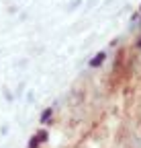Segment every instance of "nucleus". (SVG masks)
I'll list each match as a JSON object with an SVG mask.
<instances>
[{
    "label": "nucleus",
    "mask_w": 141,
    "mask_h": 148,
    "mask_svg": "<svg viewBox=\"0 0 141 148\" xmlns=\"http://www.w3.org/2000/svg\"><path fill=\"white\" fill-rule=\"evenodd\" d=\"M102 60H104V56H102V53H98V56H96V58H94V60L90 62V66L94 68V66H98V64H102Z\"/></svg>",
    "instance_id": "f257e3e1"
},
{
    "label": "nucleus",
    "mask_w": 141,
    "mask_h": 148,
    "mask_svg": "<svg viewBox=\"0 0 141 148\" xmlns=\"http://www.w3.org/2000/svg\"><path fill=\"white\" fill-rule=\"evenodd\" d=\"M49 117H51V109H47L45 113H43V119L41 121H49Z\"/></svg>",
    "instance_id": "f03ea898"
}]
</instances>
